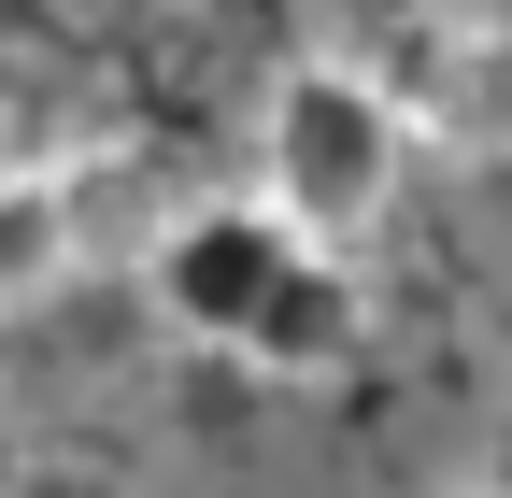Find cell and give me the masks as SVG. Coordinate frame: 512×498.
<instances>
[{
    "instance_id": "1",
    "label": "cell",
    "mask_w": 512,
    "mask_h": 498,
    "mask_svg": "<svg viewBox=\"0 0 512 498\" xmlns=\"http://www.w3.org/2000/svg\"><path fill=\"white\" fill-rule=\"evenodd\" d=\"M399 157H413V129L384 114L370 57H299L271 86V214L299 242H356L399 200Z\"/></svg>"
},
{
    "instance_id": "2",
    "label": "cell",
    "mask_w": 512,
    "mask_h": 498,
    "mask_svg": "<svg viewBox=\"0 0 512 498\" xmlns=\"http://www.w3.org/2000/svg\"><path fill=\"white\" fill-rule=\"evenodd\" d=\"M285 257H299V228H285L271 200H200V214H171V228L143 242V285H157V314H171L185 342H242Z\"/></svg>"
},
{
    "instance_id": "3",
    "label": "cell",
    "mask_w": 512,
    "mask_h": 498,
    "mask_svg": "<svg viewBox=\"0 0 512 498\" xmlns=\"http://www.w3.org/2000/svg\"><path fill=\"white\" fill-rule=\"evenodd\" d=\"M356 328H370V299H356V271H342V242H299V257L271 271V299H256V328H242L228 356H256L271 385H313V370H342V356H356Z\"/></svg>"
},
{
    "instance_id": "4",
    "label": "cell",
    "mask_w": 512,
    "mask_h": 498,
    "mask_svg": "<svg viewBox=\"0 0 512 498\" xmlns=\"http://www.w3.org/2000/svg\"><path fill=\"white\" fill-rule=\"evenodd\" d=\"M100 242V185L57 157V171H0V314L15 299H57Z\"/></svg>"
},
{
    "instance_id": "5",
    "label": "cell",
    "mask_w": 512,
    "mask_h": 498,
    "mask_svg": "<svg viewBox=\"0 0 512 498\" xmlns=\"http://www.w3.org/2000/svg\"><path fill=\"white\" fill-rule=\"evenodd\" d=\"M370 86H384L399 129H456L470 86H484V29H470V15H399L384 57H370Z\"/></svg>"
},
{
    "instance_id": "6",
    "label": "cell",
    "mask_w": 512,
    "mask_h": 498,
    "mask_svg": "<svg viewBox=\"0 0 512 498\" xmlns=\"http://www.w3.org/2000/svg\"><path fill=\"white\" fill-rule=\"evenodd\" d=\"M0 129H15V57H0Z\"/></svg>"
},
{
    "instance_id": "7",
    "label": "cell",
    "mask_w": 512,
    "mask_h": 498,
    "mask_svg": "<svg viewBox=\"0 0 512 498\" xmlns=\"http://www.w3.org/2000/svg\"><path fill=\"white\" fill-rule=\"evenodd\" d=\"M0 484H15V442H0Z\"/></svg>"
},
{
    "instance_id": "8",
    "label": "cell",
    "mask_w": 512,
    "mask_h": 498,
    "mask_svg": "<svg viewBox=\"0 0 512 498\" xmlns=\"http://www.w3.org/2000/svg\"><path fill=\"white\" fill-rule=\"evenodd\" d=\"M484 498H512V484H484Z\"/></svg>"
}]
</instances>
